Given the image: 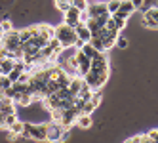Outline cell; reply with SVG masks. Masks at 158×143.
I'll use <instances>...</instances> for the list:
<instances>
[{"instance_id":"6da1fadb","label":"cell","mask_w":158,"mask_h":143,"mask_svg":"<svg viewBox=\"0 0 158 143\" xmlns=\"http://www.w3.org/2000/svg\"><path fill=\"white\" fill-rule=\"evenodd\" d=\"M55 29V38L59 40V44L63 48H71V46H74V42H76V32H74V29L73 27H69L67 23H61V25H57V27H53Z\"/></svg>"},{"instance_id":"7a4b0ae2","label":"cell","mask_w":158,"mask_h":143,"mask_svg":"<svg viewBox=\"0 0 158 143\" xmlns=\"http://www.w3.org/2000/svg\"><path fill=\"white\" fill-rule=\"evenodd\" d=\"M46 134H48V122H44V124L25 122L23 134H21V136L31 137V139H35V141H46Z\"/></svg>"},{"instance_id":"3957f363","label":"cell","mask_w":158,"mask_h":143,"mask_svg":"<svg viewBox=\"0 0 158 143\" xmlns=\"http://www.w3.org/2000/svg\"><path fill=\"white\" fill-rule=\"evenodd\" d=\"M107 78H109V73H94V71H88L82 76V80L92 88V90H101L103 84L107 82Z\"/></svg>"},{"instance_id":"277c9868","label":"cell","mask_w":158,"mask_h":143,"mask_svg":"<svg viewBox=\"0 0 158 143\" xmlns=\"http://www.w3.org/2000/svg\"><path fill=\"white\" fill-rule=\"evenodd\" d=\"M2 48H6L8 52H14L17 48H21V40H19V31H8L2 36Z\"/></svg>"},{"instance_id":"5b68a950","label":"cell","mask_w":158,"mask_h":143,"mask_svg":"<svg viewBox=\"0 0 158 143\" xmlns=\"http://www.w3.org/2000/svg\"><path fill=\"white\" fill-rule=\"evenodd\" d=\"M89 71L94 73H109V59H107V52H97V56L89 63Z\"/></svg>"},{"instance_id":"8992f818","label":"cell","mask_w":158,"mask_h":143,"mask_svg":"<svg viewBox=\"0 0 158 143\" xmlns=\"http://www.w3.org/2000/svg\"><path fill=\"white\" fill-rule=\"evenodd\" d=\"M63 130L65 126H61L59 122H48V134H46V141L50 143H61L63 141Z\"/></svg>"},{"instance_id":"52a82bcc","label":"cell","mask_w":158,"mask_h":143,"mask_svg":"<svg viewBox=\"0 0 158 143\" xmlns=\"http://www.w3.org/2000/svg\"><path fill=\"white\" fill-rule=\"evenodd\" d=\"M74 59H76V73H78V76H84L89 71V63H92V59H89L88 56H84L80 50H76Z\"/></svg>"},{"instance_id":"ba28073f","label":"cell","mask_w":158,"mask_h":143,"mask_svg":"<svg viewBox=\"0 0 158 143\" xmlns=\"http://www.w3.org/2000/svg\"><path fill=\"white\" fill-rule=\"evenodd\" d=\"M80 21V10H76L74 6H71L67 12L63 14V23H67L69 27H73L74 29V25Z\"/></svg>"},{"instance_id":"9c48e42d","label":"cell","mask_w":158,"mask_h":143,"mask_svg":"<svg viewBox=\"0 0 158 143\" xmlns=\"http://www.w3.org/2000/svg\"><path fill=\"white\" fill-rule=\"evenodd\" d=\"M74 32H76V38H80L82 42H89V38H92V32L88 31V27L82 23V21H78L74 25Z\"/></svg>"},{"instance_id":"30bf717a","label":"cell","mask_w":158,"mask_h":143,"mask_svg":"<svg viewBox=\"0 0 158 143\" xmlns=\"http://www.w3.org/2000/svg\"><path fill=\"white\" fill-rule=\"evenodd\" d=\"M36 35H38V27L31 25V27H27L23 31H19V40H21V44H25V42H29L32 36H36Z\"/></svg>"},{"instance_id":"8fae6325","label":"cell","mask_w":158,"mask_h":143,"mask_svg":"<svg viewBox=\"0 0 158 143\" xmlns=\"http://www.w3.org/2000/svg\"><path fill=\"white\" fill-rule=\"evenodd\" d=\"M0 113L2 115H10V113H15V103L14 99H10V97H2L0 99Z\"/></svg>"},{"instance_id":"7c38bea8","label":"cell","mask_w":158,"mask_h":143,"mask_svg":"<svg viewBox=\"0 0 158 143\" xmlns=\"http://www.w3.org/2000/svg\"><path fill=\"white\" fill-rule=\"evenodd\" d=\"M38 27V36L40 38H44V40H50V38H53V35H55V29L52 27V25H36Z\"/></svg>"},{"instance_id":"4fadbf2b","label":"cell","mask_w":158,"mask_h":143,"mask_svg":"<svg viewBox=\"0 0 158 143\" xmlns=\"http://www.w3.org/2000/svg\"><path fill=\"white\" fill-rule=\"evenodd\" d=\"M74 124L78 126V128H82V130H88L89 126H92V115H86V113H80L76 116V120H74Z\"/></svg>"},{"instance_id":"5bb4252c","label":"cell","mask_w":158,"mask_h":143,"mask_svg":"<svg viewBox=\"0 0 158 143\" xmlns=\"http://www.w3.org/2000/svg\"><path fill=\"white\" fill-rule=\"evenodd\" d=\"M92 95H94V90L89 88L86 82H82V86H80V92H78V99H82V101H89L92 99Z\"/></svg>"},{"instance_id":"9a60e30c","label":"cell","mask_w":158,"mask_h":143,"mask_svg":"<svg viewBox=\"0 0 158 143\" xmlns=\"http://www.w3.org/2000/svg\"><path fill=\"white\" fill-rule=\"evenodd\" d=\"M82 76H73L71 78V82H69V92L76 97L78 95V92H80V86H82Z\"/></svg>"},{"instance_id":"2e32d148","label":"cell","mask_w":158,"mask_h":143,"mask_svg":"<svg viewBox=\"0 0 158 143\" xmlns=\"http://www.w3.org/2000/svg\"><path fill=\"white\" fill-rule=\"evenodd\" d=\"M80 52L84 53V56H88L89 59H94V57L97 56V50H95V48H94V46H92L89 42H86V44H84V46L80 48Z\"/></svg>"},{"instance_id":"e0dca14e","label":"cell","mask_w":158,"mask_h":143,"mask_svg":"<svg viewBox=\"0 0 158 143\" xmlns=\"http://www.w3.org/2000/svg\"><path fill=\"white\" fill-rule=\"evenodd\" d=\"M23 126H25L23 120H15V122L8 128V132H12V134H15V136H21L23 134Z\"/></svg>"},{"instance_id":"ac0fdd59","label":"cell","mask_w":158,"mask_h":143,"mask_svg":"<svg viewBox=\"0 0 158 143\" xmlns=\"http://www.w3.org/2000/svg\"><path fill=\"white\" fill-rule=\"evenodd\" d=\"M118 10H120V12H124V14H130V15L135 12V8H133V4L130 2V0H120V8Z\"/></svg>"},{"instance_id":"d6986e66","label":"cell","mask_w":158,"mask_h":143,"mask_svg":"<svg viewBox=\"0 0 158 143\" xmlns=\"http://www.w3.org/2000/svg\"><path fill=\"white\" fill-rule=\"evenodd\" d=\"M89 44H92L97 52H105V44H103V40H101L99 36H92L89 38Z\"/></svg>"},{"instance_id":"ffe728a7","label":"cell","mask_w":158,"mask_h":143,"mask_svg":"<svg viewBox=\"0 0 158 143\" xmlns=\"http://www.w3.org/2000/svg\"><path fill=\"white\" fill-rule=\"evenodd\" d=\"M15 120H19L17 118V111L15 113H10V115H4V128H10Z\"/></svg>"},{"instance_id":"44dd1931","label":"cell","mask_w":158,"mask_h":143,"mask_svg":"<svg viewBox=\"0 0 158 143\" xmlns=\"http://www.w3.org/2000/svg\"><path fill=\"white\" fill-rule=\"evenodd\" d=\"M143 15H147V17H151V19L154 21V23L158 25V8H156V6H152V8H149V10H147V12H145Z\"/></svg>"},{"instance_id":"7402d4cb","label":"cell","mask_w":158,"mask_h":143,"mask_svg":"<svg viewBox=\"0 0 158 143\" xmlns=\"http://www.w3.org/2000/svg\"><path fill=\"white\" fill-rule=\"evenodd\" d=\"M88 0H73L71 2V6H74L76 10H80V12H84V10H88Z\"/></svg>"},{"instance_id":"603a6c76","label":"cell","mask_w":158,"mask_h":143,"mask_svg":"<svg viewBox=\"0 0 158 143\" xmlns=\"http://www.w3.org/2000/svg\"><path fill=\"white\" fill-rule=\"evenodd\" d=\"M55 6H57V10H59V12H67V10H69L71 8V2H69V0H55Z\"/></svg>"},{"instance_id":"cb8c5ba5","label":"cell","mask_w":158,"mask_h":143,"mask_svg":"<svg viewBox=\"0 0 158 143\" xmlns=\"http://www.w3.org/2000/svg\"><path fill=\"white\" fill-rule=\"evenodd\" d=\"M118 8H120V0H109L107 2V12L109 14H114Z\"/></svg>"},{"instance_id":"d4e9b609","label":"cell","mask_w":158,"mask_h":143,"mask_svg":"<svg viewBox=\"0 0 158 143\" xmlns=\"http://www.w3.org/2000/svg\"><path fill=\"white\" fill-rule=\"evenodd\" d=\"M141 25H143V27H147V29H158V25L154 23V21H152L151 17H147V15H143V19H141Z\"/></svg>"},{"instance_id":"484cf974","label":"cell","mask_w":158,"mask_h":143,"mask_svg":"<svg viewBox=\"0 0 158 143\" xmlns=\"http://www.w3.org/2000/svg\"><path fill=\"white\" fill-rule=\"evenodd\" d=\"M95 21H97V25L99 27H105V23L110 19V14H103V15H97V17H94Z\"/></svg>"},{"instance_id":"4316f807","label":"cell","mask_w":158,"mask_h":143,"mask_svg":"<svg viewBox=\"0 0 158 143\" xmlns=\"http://www.w3.org/2000/svg\"><path fill=\"white\" fill-rule=\"evenodd\" d=\"M95 109H97V107H95L92 101H86V103H84V107H82V113H86V115H92V113L95 111Z\"/></svg>"},{"instance_id":"83f0119b","label":"cell","mask_w":158,"mask_h":143,"mask_svg":"<svg viewBox=\"0 0 158 143\" xmlns=\"http://www.w3.org/2000/svg\"><path fill=\"white\" fill-rule=\"evenodd\" d=\"M114 46H118L120 50L128 48V38H124V36H118V38H116V42H114Z\"/></svg>"},{"instance_id":"f1b7e54d","label":"cell","mask_w":158,"mask_h":143,"mask_svg":"<svg viewBox=\"0 0 158 143\" xmlns=\"http://www.w3.org/2000/svg\"><path fill=\"white\" fill-rule=\"evenodd\" d=\"M0 29H2V32L12 31V21H10V19H4L2 23H0Z\"/></svg>"},{"instance_id":"f546056e","label":"cell","mask_w":158,"mask_h":143,"mask_svg":"<svg viewBox=\"0 0 158 143\" xmlns=\"http://www.w3.org/2000/svg\"><path fill=\"white\" fill-rule=\"evenodd\" d=\"M112 21H114V25H116L118 31H124V27H126V23H128L126 19H114V17H112Z\"/></svg>"},{"instance_id":"4dcf8cb0","label":"cell","mask_w":158,"mask_h":143,"mask_svg":"<svg viewBox=\"0 0 158 143\" xmlns=\"http://www.w3.org/2000/svg\"><path fill=\"white\" fill-rule=\"evenodd\" d=\"M147 136H149V137H151V139H152L154 143H158V128L151 130V132H149V134H147Z\"/></svg>"},{"instance_id":"1f68e13d","label":"cell","mask_w":158,"mask_h":143,"mask_svg":"<svg viewBox=\"0 0 158 143\" xmlns=\"http://www.w3.org/2000/svg\"><path fill=\"white\" fill-rule=\"evenodd\" d=\"M105 29H109V31H118V29H116V25H114V21H112V17L105 23Z\"/></svg>"},{"instance_id":"d6a6232c","label":"cell","mask_w":158,"mask_h":143,"mask_svg":"<svg viewBox=\"0 0 158 143\" xmlns=\"http://www.w3.org/2000/svg\"><path fill=\"white\" fill-rule=\"evenodd\" d=\"M130 2L133 4V8H135V10H139V8H143V6H145V0H130Z\"/></svg>"},{"instance_id":"836d02e7","label":"cell","mask_w":158,"mask_h":143,"mask_svg":"<svg viewBox=\"0 0 158 143\" xmlns=\"http://www.w3.org/2000/svg\"><path fill=\"white\" fill-rule=\"evenodd\" d=\"M124 143H139V136H135V137H130V139H126Z\"/></svg>"},{"instance_id":"e575fe53","label":"cell","mask_w":158,"mask_h":143,"mask_svg":"<svg viewBox=\"0 0 158 143\" xmlns=\"http://www.w3.org/2000/svg\"><path fill=\"white\" fill-rule=\"evenodd\" d=\"M19 136H15V134H12V132H8V141H15Z\"/></svg>"},{"instance_id":"d590c367","label":"cell","mask_w":158,"mask_h":143,"mask_svg":"<svg viewBox=\"0 0 158 143\" xmlns=\"http://www.w3.org/2000/svg\"><path fill=\"white\" fill-rule=\"evenodd\" d=\"M0 128H4V115L0 113Z\"/></svg>"},{"instance_id":"8d00e7d4","label":"cell","mask_w":158,"mask_h":143,"mask_svg":"<svg viewBox=\"0 0 158 143\" xmlns=\"http://www.w3.org/2000/svg\"><path fill=\"white\" fill-rule=\"evenodd\" d=\"M2 36H4V32H2V29H0V48H2Z\"/></svg>"},{"instance_id":"74e56055","label":"cell","mask_w":158,"mask_h":143,"mask_svg":"<svg viewBox=\"0 0 158 143\" xmlns=\"http://www.w3.org/2000/svg\"><path fill=\"white\" fill-rule=\"evenodd\" d=\"M94 2H105V0H94Z\"/></svg>"}]
</instances>
